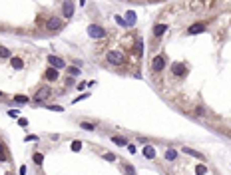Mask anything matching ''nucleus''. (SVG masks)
<instances>
[{"instance_id":"nucleus-23","label":"nucleus","mask_w":231,"mask_h":175,"mask_svg":"<svg viewBox=\"0 0 231 175\" xmlns=\"http://www.w3.org/2000/svg\"><path fill=\"white\" fill-rule=\"evenodd\" d=\"M116 22H118V24H122V26H130V24H128L126 20L122 18V16H116Z\"/></svg>"},{"instance_id":"nucleus-3","label":"nucleus","mask_w":231,"mask_h":175,"mask_svg":"<svg viewBox=\"0 0 231 175\" xmlns=\"http://www.w3.org/2000/svg\"><path fill=\"white\" fill-rule=\"evenodd\" d=\"M88 36L94 38V40H102V38L106 36V30L102 28V26H98V24H90L88 26Z\"/></svg>"},{"instance_id":"nucleus-6","label":"nucleus","mask_w":231,"mask_h":175,"mask_svg":"<svg viewBox=\"0 0 231 175\" xmlns=\"http://www.w3.org/2000/svg\"><path fill=\"white\" fill-rule=\"evenodd\" d=\"M48 64H50L52 68H56V70H60V68H66L64 60H62V58H58V56H48Z\"/></svg>"},{"instance_id":"nucleus-26","label":"nucleus","mask_w":231,"mask_h":175,"mask_svg":"<svg viewBox=\"0 0 231 175\" xmlns=\"http://www.w3.org/2000/svg\"><path fill=\"white\" fill-rule=\"evenodd\" d=\"M205 171H207V169H205V165H199V167H197V175H203Z\"/></svg>"},{"instance_id":"nucleus-15","label":"nucleus","mask_w":231,"mask_h":175,"mask_svg":"<svg viewBox=\"0 0 231 175\" xmlns=\"http://www.w3.org/2000/svg\"><path fill=\"white\" fill-rule=\"evenodd\" d=\"M136 54H138V58H139V56H142V54H143V42L139 40V38L136 40Z\"/></svg>"},{"instance_id":"nucleus-24","label":"nucleus","mask_w":231,"mask_h":175,"mask_svg":"<svg viewBox=\"0 0 231 175\" xmlns=\"http://www.w3.org/2000/svg\"><path fill=\"white\" fill-rule=\"evenodd\" d=\"M80 125H82V128H84V129H94V128H96V125H94V123H86V122H82V123H80Z\"/></svg>"},{"instance_id":"nucleus-18","label":"nucleus","mask_w":231,"mask_h":175,"mask_svg":"<svg viewBox=\"0 0 231 175\" xmlns=\"http://www.w3.org/2000/svg\"><path fill=\"white\" fill-rule=\"evenodd\" d=\"M112 141H114L116 145H128V141L123 139V138H116V135H114V138H112Z\"/></svg>"},{"instance_id":"nucleus-2","label":"nucleus","mask_w":231,"mask_h":175,"mask_svg":"<svg viewBox=\"0 0 231 175\" xmlns=\"http://www.w3.org/2000/svg\"><path fill=\"white\" fill-rule=\"evenodd\" d=\"M163 68H165V56H163V54L153 56V60H152V72L159 74V72H163Z\"/></svg>"},{"instance_id":"nucleus-25","label":"nucleus","mask_w":231,"mask_h":175,"mask_svg":"<svg viewBox=\"0 0 231 175\" xmlns=\"http://www.w3.org/2000/svg\"><path fill=\"white\" fill-rule=\"evenodd\" d=\"M46 108L48 109H54V112H62V109H64L62 106H46Z\"/></svg>"},{"instance_id":"nucleus-30","label":"nucleus","mask_w":231,"mask_h":175,"mask_svg":"<svg viewBox=\"0 0 231 175\" xmlns=\"http://www.w3.org/2000/svg\"><path fill=\"white\" fill-rule=\"evenodd\" d=\"M0 96H4V92H0Z\"/></svg>"},{"instance_id":"nucleus-20","label":"nucleus","mask_w":231,"mask_h":175,"mask_svg":"<svg viewBox=\"0 0 231 175\" xmlns=\"http://www.w3.org/2000/svg\"><path fill=\"white\" fill-rule=\"evenodd\" d=\"M0 58H10V50H8V48H2V46H0Z\"/></svg>"},{"instance_id":"nucleus-22","label":"nucleus","mask_w":231,"mask_h":175,"mask_svg":"<svg viewBox=\"0 0 231 175\" xmlns=\"http://www.w3.org/2000/svg\"><path fill=\"white\" fill-rule=\"evenodd\" d=\"M104 159L106 161H116V155L114 153H104Z\"/></svg>"},{"instance_id":"nucleus-7","label":"nucleus","mask_w":231,"mask_h":175,"mask_svg":"<svg viewBox=\"0 0 231 175\" xmlns=\"http://www.w3.org/2000/svg\"><path fill=\"white\" fill-rule=\"evenodd\" d=\"M62 14L66 16V18H70V16L74 14V4L70 2V0H66V2H64V6H62Z\"/></svg>"},{"instance_id":"nucleus-5","label":"nucleus","mask_w":231,"mask_h":175,"mask_svg":"<svg viewBox=\"0 0 231 175\" xmlns=\"http://www.w3.org/2000/svg\"><path fill=\"white\" fill-rule=\"evenodd\" d=\"M62 20L60 18H56V16H50V18L46 20V28L50 30V32H58V30H62Z\"/></svg>"},{"instance_id":"nucleus-8","label":"nucleus","mask_w":231,"mask_h":175,"mask_svg":"<svg viewBox=\"0 0 231 175\" xmlns=\"http://www.w3.org/2000/svg\"><path fill=\"white\" fill-rule=\"evenodd\" d=\"M165 32H168V24H155V26H153V36H155V38L163 36Z\"/></svg>"},{"instance_id":"nucleus-17","label":"nucleus","mask_w":231,"mask_h":175,"mask_svg":"<svg viewBox=\"0 0 231 175\" xmlns=\"http://www.w3.org/2000/svg\"><path fill=\"white\" fill-rule=\"evenodd\" d=\"M32 159H34V163H36V165H42L44 157H42V153H34V155H32Z\"/></svg>"},{"instance_id":"nucleus-16","label":"nucleus","mask_w":231,"mask_h":175,"mask_svg":"<svg viewBox=\"0 0 231 175\" xmlns=\"http://www.w3.org/2000/svg\"><path fill=\"white\" fill-rule=\"evenodd\" d=\"M165 157H168L169 161H173L175 157H177V151L175 149H168V151H165Z\"/></svg>"},{"instance_id":"nucleus-11","label":"nucleus","mask_w":231,"mask_h":175,"mask_svg":"<svg viewBox=\"0 0 231 175\" xmlns=\"http://www.w3.org/2000/svg\"><path fill=\"white\" fill-rule=\"evenodd\" d=\"M171 72H173V76H183L185 74V66H181V64H173L171 66Z\"/></svg>"},{"instance_id":"nucleus-10","label":"nucleus","mask_w":231,"mask_h":175,"mask_svg":"<svg viewBox=\"0 0 231 175\" xmlns=\"http://www.w3.org/2000/svg\"><path fill=\"white\" fill-rule=\"evenodd\" d=\"M46 80H50V82H54V80H58V70L56 68H52V66H50V68H48L46 70Z\"/></svg>"},{"instance_id":"nucleus-12","label":"nucleus","mask_w":231,"mask_h":175,"mask_svg":"<svg viewBox=\"0 0 231 175\" xmlns=\"http://www.w3.org/2000/svg\"><path fill=\"white\" fill-rule=\"evenodd\" d=\"M143 157H148V159H153V157H155V149H153L152 145L143 147Z\"/></svg>"},{"instance_id":"nucleus-1","label":"nucleus","mask_w":231,"mask_h":175,"mask_svg":"<svg viewBox=\"0 0 231 175\" xmlns=\"http://www.w3.org/2000/svg\"><path fill=\"white\" fill-rule=\"evenodd\" d=\"M106 60H108V62H110L112 66H123V62H126L123 54H122V52H118V50H112V52H108Z\"/></svg>"},{"instance_id":"nucleus-4","label":"nucleus","mask_w":231,"mask_h":175,"mask_svg":"<svg viewBox=\"0 0 231 175\" xmlns=\"http://www.w3.org/2000/svg\"><path fill=\"white\" fill-rule=\"evenodd\" d=\"M50 94H52V90L50 88H46V86H42L38 92L34 94V98H32V102L34 103H40V102H44V100H48L50 98Z\"/></svg>"},{"instance_id":"nucleus-13","label":"nucleus","mask_w":231,"mask_h":175,"mask_svg":"<svg viewBox=\"0 0 231 175\" xmlns=\"http://www.w3.org/2000/svg\"><path fill=\"white\" fill-rule=\"evenodd\" d=\"M126 22L130 26L136 24V12H133V10H128V12H126Z\"/></svg>"},{"instance_id":"nucleus-9","label":"nucleus","mask_w":231,"mask_h":175,"mask_svg":"<svg viewBox=\"0 0 231 175\" xmlns=\"http://www.w3.org/2000/svg\"><path fill=\"white\" fill-rule=\"evenodd\" d=\"M205 30V24H203V22H197V24H193V26H189V34H199V32H203Z\"/></svg>"},{"instance_id":"nucleus-14","label":"nucleus","mask_w":231,"mask_h":175,"mask_svg":"<svg viewBox=\"0 0 231 175\" xmlns=\"http://www.w3.org/2000/svg\"><path fill=\"white\" fill-rule=\"evenodd\" d=\"M10 64H12V68H14V70H22V66H24V62H22L20 58H16V56L10 60Z\"/></svg>"},{"instance_id":"nucleus-19","label":"nucleus","mask_w":231,"mask_h":175,"mask_svg":"<svg viewBox=\"0 0 231 175\" xmlns=\"http://www.w3.org/2000/svg\"><path fill=\"white\" fill-rule=\"evenodd\" d=\"M68 72H70V76H80V68H76V66H68Z\"/></svg>"},{"instance_id":"nucleus-27","label":"nucleus","mask_w":231,"mask_h":175,"mask_svg":"<svg viewBox=\"0 0 231 175\" xmlns=\"http://www.w3.org/2000/svg\"><path fill=\"white\" fill-rule=\"evenodd\" d=\"M8 113H10V116H12V118H18V116H20V113H18V112H16V109H10V112H8Z\"/></svg>"},{"instance_id":"nucleus-29","label":"nucleus","mask_w":231,"mask_h":175,"mask_svg":"<svg viewBox=\"0 0 231 175\" xmlns=\"http://www.w3.org/2000/svg\"><path fill=\"white\" fill-rule=\"evenodd\" d=\"M4 151H6V149H4V147H2V143H0V153H4Z\"/></svg>"},{"instance_id":"nucleus-28","label":"nucleus","mask_w":231,"mask_h":175,"mask_svg":"<svg viewBox=\"0 0 231 175\" xmlns=\"http://www.w3.org/2000/svg\"><path fill=\"white\" fill-rule=\"evenodd\" d=\"M126 147H128V151H130V153L136 151V145H132V143H130V145H126Z\"/></svg>"},{"instance_id":"nucleus-21","label":"nucleus","mask_w":231,"mask_h":175,"mask_svg":"<svg viewBox=\"0 0 231 175\" xmlns=\"http://www.w3.org/2000/svg\"><path fill=\"white\" fill-rule=\"evenodd\" d=\"M14 102H18V103H26V102H28V98H26V96H16V98H14Z\"/></svg>"}]
</instances>
